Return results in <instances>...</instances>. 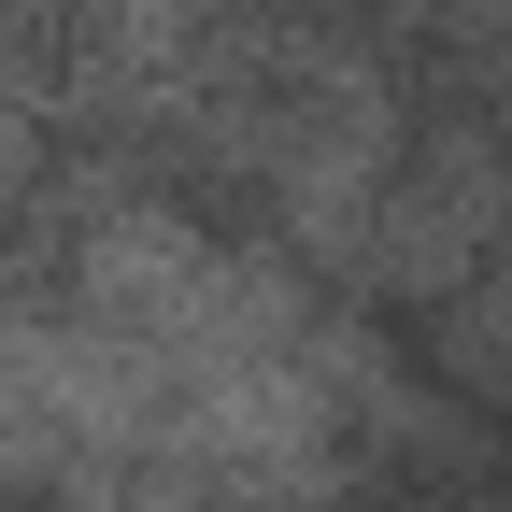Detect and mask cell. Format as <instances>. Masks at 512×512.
Listing matches in <instances>:
<instances>
[{
    "label": "cell",
    "mask_w": 512,
    "mask_h": 512,
    "mask_svg": "<svg viewBox=\"0 0 512 512\" xmlns=\"http://www.w3.org/2000/svg\"><path fill=\"white\" fill-rule=\"evenodd\" d=\"M512 228V100L498 86H456V100H413V143L370 200V242H356V299H399V313H441Z\"/></svg>",
    "instance_id": "cell-1"
}]
</instances>
